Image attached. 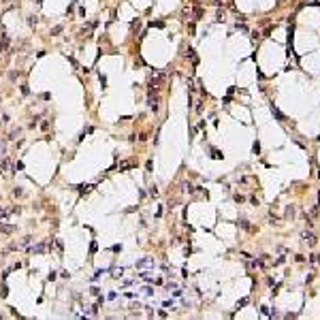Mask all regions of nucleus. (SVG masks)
<instances>
[{
  "instance_id": "f257e3e1",
  "label": "nucleus",
  "mask_w": 320,
  "mask_h": 320,
  "mask_svg": "<svg viewBox=\"0 0 320 320\" xmlns=\"http://www.w3.org/2000/svg\"><path fill=\"white\" fill-rule=\"evenodd\" d=\"M271 113H273V115H275V117H278V120H282V122H284V120H286V115H284V113H282V111H280V109H278L275 105H271Z\"/></svg>"
},
{
  "instance_id": "f03ea898",
  "label": "nucleus",
  "mask_w": 320,
  "mask_h": 320,
  "mask_svg": "<svg viewBox=\"0 0 320 320\" xmlns=\"http://www.w3.org/2000/svg\"><path fill=\"white\" fill-rule=\"evenodd\" d=\"M11 214H13V211H9V209H0V220H6Z\"/></svg>"
},
{
  "instance_id": "7ed1b4c3",
  "label": "nucleus",
  "mask_w": 320,
  "mask_h": 320,
  "mask_svg": "<svg viewBox=\"0 0 320 320\" xmlns=\"http://www.w3.org/2000/svg\"><path fill=\"white\" fill-rule=\"evenodd\" d=\"M305 239H307V243H316V237L312 233H305Z\"/></svg>"
},
{
  "instance_id": "20e7f679",
  "label": "nucleus",
  "mask_w": 320,
  "mask_h": 320,
  "mask_svg": "<svg viewBox=\"0 0 320 320\" xmlns=\"http://www.w3.org/2000/svg\"><path fill=\"white\" fill-rule=\"evenodd\" d=\"M211 154H214V158H222V152H218V150H214V147H211Z\"/></svg>"
},
{
  "instance_id": "39448f33",
  "label": "nucleus",
  "mask_w": 320,
  "mask_h": 320,
  "mask_svg": "<svg viewBox=\"0 0 320 320\" xmlns=\"http://www.w3.org/2000/svg\"><path fill=\"white\" fill-rule=\"evenodd\" d=\"M150 194H152V196H156V194H158V188H156V186L150 188Z\"/></svg>"
}]
</instances>
